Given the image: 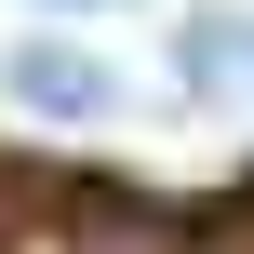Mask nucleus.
Instances as JSON below:
<instances>
[{"label":"nucleus","mask_w":254,"mask_h":254,"mask_svg":"<svg viewBox=\"0 0 254 254\" xmlns=\"http://www.w3.org/2000/svg\"><path fill=\"white\" fill-rule=\"evenodd\" d=\"M174 80L201 107H254V13H188L174 27Z\"/></svg>","instance_id":"obj_2"},{"label":"nucleus","mask_w":254,"mask_h":254,"mask_svg":"<svg viewBox=\"0 0 254 254\" xmlns=\"http://www.w3.org/2000/svg\"><path fill=\"white\" fill-rule=\"evenodd\" d=\"M0 80H13V107H27V121H121V67H107V54H80V40H27Z\"/></svg>","instance_id":"obj_1"}]
</instances>
